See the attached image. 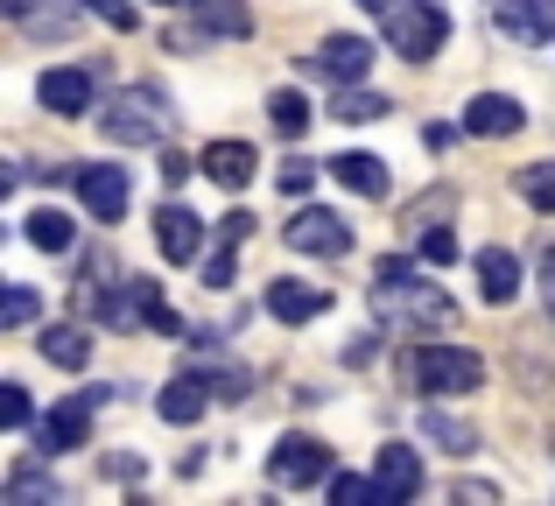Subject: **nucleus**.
Wrapping results in <instances>:
<instances>
[{"label": "nucleus", "mask_w": 555, "mask_h": 506, "mask_svg": "<svg viewBox=\"0 0 555 506\" xmlns=\"http://www.w3.org/2000/svg\"><path fill=\"white\" fill-rule=\"evenodd\" d=\"M422 268H429L422 254L415 260H408V254L379 260V268H373V310L393 316L401 330H450V324H457V302H450L436 282H422Z\"/></svg>", "instance_id": "1"}, {"label": "nucleus", "mask_w": 555, "mask_h": 506, "mask_svg": "<svg viewBox=\"0 0 555 506\" xmlns=\"http://www.w3.org/2000/svg\"><path fill=\"white\" fill-rule=\"evenodd\" d=\"M359 8L373 14L379 36L393 42V56H408V64H429L450 42V14L436 8V0H359Z\"/></svg>", "instance_id": "2"}, {"label": "nucleus", "mask_w": 555, "mask_h": 506, "mask_svg": "<svg viewBox=\"0 0 555 506\" xmlns=\"http://www.w3.org/2000/svg\"><path fill=\"white\" fill-rule=\"evenodd\" d=\"M169 99L155 92V85H127V92H113V106L99 113V134L113 141V148H155V141H169Z\"/></svg>", "instance_id": "3"}, {"label": "nucleus", "mask_w": 555, "mask_h": 506, "mask_svg": "<svg viewBox=\"0 0 555 506\" xmlns=\"http://www.w3.org/2000/svg\"><path fill=\"white\" fill-rule=\"evenodd\" d=\"M408 373H415L422 394H472V387L486 380V359L464 352V345H422V352L408 359Z\"/></svg>", "instance_id": "4"}, {"label": "nucleus", "mask_w": 555, "mask_h": 506, "mask_svg": "<svg viewBox=\"0 0 555 506\" xmlns=\"http://www.w3.org/2000/svg\"><path fill=\"white\" fill-rule=\"evenodd\" d=\"M99 401H113V387H85V394L56 401V408L36 423L42 457H56V451H85V437H92V408H99Z\"/></svg>", "instance_id": "5"}, {"label": "nucleus", "mask_w": 555, "mask_h": 506, "mask_svg": "<svg viewBox=\"0 0 555 506\" xmlns=\"http://www.w3.org/2000/svg\"><path fill=\"white\" fill-rule=\"evenodd\" d=\"M282 239L296 254H317V260H345V254H352V225H345L338 211H317V205H302L296 219L282 225Z\"/></svg>", "instance_id": "6"}, {"label": "nucleus", "mask_w": 555, "mask_h": 506, "mask_svg": "<svg viewBox=\"0 0 555 506\" xmlns=\"http://www.w3.org/2000/svg\"><path fill=\"white\" fill-rule=\"evenodd\" d=\"M70 183H78L85 211H92L99 225H120V219H127V197H134V183H127V169H106V163H78V169H70Z\"/></svg>", "instance_id": "7"}, {"label": "nucleus", "mask_w": 555, "mask_h": 506, "mask_svg": "<svg viewBox=\"0 0 555 506\" xmlns=\"http://www.w3.org/2000/svg\"><path fill=\"white\" fill-rule=\"evenodd\" d=\"M268 479L288 485V493H296V485H317V479H331V451L317 437H282L274 457H268Z\"/></svg>", "instance_id": "8"}, {"label": "nucleus", "mask_w": 555, "mask_h": 506, "mask_svg": "<svg viewBox=\"0 0 555 506\" xmlns=\"http://www.w3.org/2000/svg\"><path fill=\"white\" fill-rule=\"evenodd\" d=\"M310 64V78H331V85H359L373 70V42L366 36H331L317 56H302Z\"/></svg>", "instance_id": "9"}, {"label": "nucleus", "mask_w": 555, "mask_h": 506, "mask_svg": "<svg viewBox=\"0 0 555 506\" xmlns=\"http://www.w3.org/2000/svg\"><path fill=\"white\" fill-rule=\"evenodd\" d=\"M492 22H500L506 42H528V50H542L555 36V0H500L492 8Z\"/></svg>", "instance_id": "10"}, {"label": "nucleus", "mask_w": 555, "mask_h": 506, "mask_svg": "<svg viewBox=\"0 0 555 506\" xmlns=\"http://www.w3.org/2000/svg\"><path fill=\"white\" fill-rule=\"evenodd\" d=\"M254 163H260L254 141H211V148L197 155V169L218 183V191H246V183H254Z\"/></svg>", "instance_id": "11"}, {"label": "nucleus", "mask_w": 555, "mask_h": 506, "mask_svg": "<svg viewBox=\"0 0 555 506\" xmlns=\"http://www.w3.org/2000/svg\"><path fill=\"white\" fill-rule=\"evenodd\" d=\"M520 99H506V92H478L472 106H464V134H478V141H500V134H520Z\"/></svg>", "instance_id": "12"}, {"label": "nucleus", "mask_w": 555, "mask_h": 506, "mask_svg": "<svg viewBox=\"0 0 555 506\" xmlns=\"http://www.w3.org/2000/svg\"><path fill=\"white\" fill-rule=\"evenodd\" d=\"M331 310V288H317V282H274L268 288V316H282V324H310V316H324Z\"/></svg>", "instance_id": "13"}, {"label": "nucleus", "mask_w": 555, "mask_h": 506, "mask_svg": "<svg viewBox=\"0 0 555 506\" xmlns=\"http://www.w3.org/2000/svg\"><path fill=\"white\" fill-rule=\"evenodd\" d=\"M373 479H379V499H415L422 493V457L401 451V443H387V451L373 457Z\"/></svg>", "instance_id": "14"}, {"label": "nucleus", "mask_w": 555, "mask_h": 506, "mask_svg": "<svg viewBox=\"0 0 555 506\" xmlns=\"http://www.w3.org/2000/svg\"><path fill=\"white\" fill-rule=\"evenodd\" d=\"M42 106H50L56 120L92 113V70H42Z\"/></svg>", "instance_id": "15"}, {"label": "nucleus", "mask_w": 555, "mask_h": 506, "mask_svg": "<svg viewBox=\"0 0 555 506\" xmlns=\"http://www.w3.org/2000/svg\"><path fill=\"white\" fill-rule=\"evenodd\" d=\"M197 239H204V219H197V211H183V205H163V211H155V247H163L169 260H190V254H197Z\"/></svg>", "instance_id": "16"}, {"label": "nucleus", "mask_w": 555, "mask_h": 506, "mask_svg": "<svg viewBox=\"0 0 555 506\" xmlns=\"http://www.w3.org/2000/svg\"><path fill=\"white\" fill-rule=\"evenodd\" d=\"M211 394H218V387L204 380V373H183V380L163 387V401H155V408H163V423H197V415L211 408Z\"/></svg>", "instance_id": "17"}, {"label": "nucleus", "mask_w": 555, "mask_h": 506, "mask_svg": "<svg viewBox=\"0 0 555 506\" xmlns=\"http://www.w3.org/2000/svg\"><path fill=\"white\" fill-rule=\"evenodd\" d=\"M331 177L345 183V191H359V197H387V163H379V155H366V148H352V155H338V163H331Z\"/></svg>", "instance_id": "18"}, {"label": "nucleus", "mask_w": 555, "mask_h": 506, "mask_svg": "<svg viewBox=\"0 0 555 506\" xmlns=\"http://www.w3.org/2000/svg\"><path fill=\"white\" fill-rule=\"evenodd\" d=\"M22 233H28V247H42V254H70L78 225H70V211L42 205V211H28V219H22Z\"/></svg>", "instance_id": "19"}, {"label": "nucleus", "mask_w": 555, "mask_h": 506, "mask_svg": "<svg viewBox=\"0 0 555 506\" xmlns=\"http://www.w3.org/2000/svg\"><path fill=\"white\" fill-rule=\"evenodd\" d=\"M42 359L64 366V373H85V366H92V338H85L78 324H50V330H42Z\"/></svg>", "instance_id": "20"}, {"label": "nucleus", "mask_w": 555, "mask_h": 506, "mask_svg": "<svg viewBox=\"0 0 555 506\" xmlns=\"http://www.w3.org/2000/svg\"><path fill=\"white\" fill-rule=\"evenodd\" d=\"M190 14H197V28L204 36H254V14L240 8V0H190Z\"/></svg>", "instance_id": "21"}, {"label": "nucleus", "mask_w": 555, "mask_h": 506, "mask_svg": "<svg viewBox=\"0 0 555 506\" xmlns=\"http://www.w3.org/2000/svg\"><path fill=\"white\" fill-rule=\"evenodd\" d=\"M478 282H486V302H514L520 296V260L506 247H486L478 254Z\"/></svg>", "instance_id": "22"}, {"label": "nucleus", "mask_w": 555, "mask_h": 506, "mask_svg": "<svg viewBox=\"0 0 555 506\" xmlns=\"http://www.w3.org/2000/svg\"><path fill=\"white\" fill-rule=\"evenodd\" d=\"M331 113H338V120H352V127H366V120H379V113H393V106L379 92H366V85H338Z\"/></svg>", "instance_id": "23"}, {"label": "nucleus", "mask_w": 555, "mask_h": 506, "mask_svg": "<svg viewBox=\"0 0 555 506\" xmlns=\"http://www.w3.org/2000/svg\"><path fill=\"white\" fill-rule=\"evenodd\" d=\"M422 437L443 443V451H472L478 429H472V423H457V415H443V408H429V415H422Z\"/></svg>", "instance_id": "24"}, {"label": "nucleus", "mask_w": 555, "mask_h": 506, "mask_svg": "<svg viewBox=\"0 0 555 506\" xmlns=\"http://www.w3.org/2000/svg\"><path fill=\"white\" fill-rule=\"evenodd\" d=\"M268 120H274V134H282V141H296L302 127H310V99H302V92H274L268 99Z\"/></svg>", "instance_id": "25"}, {"label": "nucleus", "mask_w": 555, "mask_h": 506, "mask_svg": "<svg viewBox=\"0 0 555 506\" xmlns=\"http://www.w3.org/2000/svg\"><path fill=\"white\" fill-rule=\"evenodd\" d=\"M134 288H141V324H149V330H163V338H177V330H183V316L163 302V288H155V282H134Z\"/></svg>", "instance_id": "26"}, {"label": "nucleus", "mask_w": 555, "mask_h": 506, "mask_svg": "<svg viewBox=\"0 0 555 506\" xmlns=\"http://www.w3.org/2000/svg\"><path fill=\"white\" fill-rule=\"evenodd\" d=\"M8 499H64V493H56V479H42V471L36 465H14V479H8Z\"/></svg>", "instance_id": "27"}, {"label": "nucleus", "mask_w": 555, "mask_h": 506, "mask_svg": "<svg viewBox=\"0 0 555 506\" xmlns=\"http://www.w3.org/2000/svg\"><path fill=\"white\" fill-rule=\"evenodd\" d=\"M520 197H528L534 211H555V163H534V169H520Z\"/></svg>", "instance_id": "28"}, {"label": "nucleus", "mask_w": 555, "mask_h": 506, "mask_svg": "<svg viewBox=\"0 0 555 506\" xmlns=\"http://www.w3.org/2000/svg\"><path fill=\"white\" fill-rule=\"evenodd\" d=\"M28 423H36V408H28V387L8 380V387H0V429H28Z\"/></svg>", "instance_id": "29"}, {"label": "nucleus", "mask_w": 555, "mask_h": 506, "mask_svg": "<svg viewBox=\"0 0 555 506\" xmlns=\"http://www.w3.org/2000/svg\"><path fill=\"white\" fill-rule=\"evenodd\" d=\"M331 499H338V506H373L379 479H352V471H338V479H331Z\"/></svg>", "instance_id": "30"}, {"label": "nucleus", "mask_w": 555, "mask_h": 506, "mask_svg": "<svg viewBox=\"0 0 555 506\" xmlns=\"http://www.w3.org/2000/svg\"><path fill=\"white\" fill-rule=\"evenodd\" d=\"M422 260H429V268H450V260H457V233H450V225H429V233H422V247H415Z\"/></svg>", "instance_id": "31"}, {"label": "nucleus", "mask_w": 555, "mask_h": 506, "mask_svg": "<svg viewBox=\"0 0 555 506\" xmlns=\"http://www.w3.org/2000/svg\"><path fill=\"white\" fill-rule=\"evenodd\" d=\"M85 14H99V22H113L120 36L134 28V0H85Z\"/></svg>", "instance_id": "32"}, {"label": "nucleus", "mask_w": 555, "mask_h": 506, "mask_svg": "<svg viewBox=\"0 0 555 506\" xmlns=\"http://www.w3.org/2000/svg\"><path fill=\"white\" fill-rule=\"evenodd\" d=\"M28 316H36V296H28V288H8V302H0V324H8V330H22Z\"/></svg>", "instance_id": "33"}, {"label": "nucleus", "mask_w": 555, "mask_h": 506, "mask_svg": "<svg viewBox=\"0 0 555 506\" xmlns=\"http://www.w3.org/2000/svg\"><path fill=\"white\" fill-rule=\"evenodd\" d=\"M310 183H317V163H302V155H288V163H282V191H288V197H302Z\"/></svg>", "instance_id": "34"}, {"label": "nucleus", "mask_w": 555, "mask_h": 506, "mask_svg": "<svg viewBox=\"0 0 555 506\" xmlns=\"http://www.w3.org/2000/svg\"><path fill=\"white\" fill-rule=\"evenodd\" d=\"M232 274H240V260H232V239L211 254V268H204V288H232Z\"/></svg>", "instance_id": "35"}, {"label": "nucleus", "mask_w": 555, "mask_h": 506, "mask_svg": "<svg viewBox=\"0 0 555 506\" xmlns=\"http://www.w3.org/2000/svg\"><path fill=\"white\" fill-rule=\"evenodd\" d=\"M246 233H254V211H225V225H218V239H232V247H240Z\"/></svg>", "instance_id": "36"}, {"label": "nucleus", "mask_w": 555, "mask_h": 506, "mask_svg": "<svg viewBox=\"0 0 555 506\" xmlns=\"http://www.w3.org/2000/svg\"><path fill=\"white\" fill-rule=\"evenodd\" d=\"M190 169H197V163H183V155H177V148H169V155H163V183H169V191H177V183L190 177Z\"/></svg>", "instance_id": "37"}, {"label": "nucleus", "mask_w": 555, "mask_h": 506, "mask_svg": "<svg viewBox=\"0 0 555 506\" xmlns=\"http://www.w3.org/2000/svg\"><path fill=\"white\" fill-rule=\"evenodd\" d=\"M106 479H141V457H106Z\"/></svg>", "instance_id": "38"}, {"label": "nucleus", "mask_w": 555, "mask_h": 506, "mask_svg": "<svg viewBox=\"0 0 555 506\" xmlns=\"http://www.w3.org/2000/svg\"><path fill=\"white\" fill-rule=\"evenodd\" d=\"M548 310H555V296H548Z\"/></svg>", "instance_id": "39"}]
</instances>
